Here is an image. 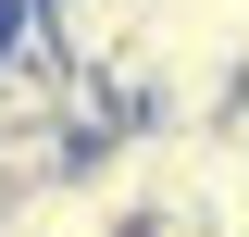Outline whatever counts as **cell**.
I'll return each instance as SVG.
<instances>
[{"label": "cell", "instance_id": "1", "mask_svg": "<svg viewBox=\"0 0 249 237\" xmlns=\"http://www.w3.org/2000/svg\"><path fill=\"white\" fill-rule=\"evenodd\" d=\"M162 13H175V0H37V25L62 38V62H88V75H112V62H137Z\"/></svg>", "mask_w": 249, "mask_h": 237}]
</instances>
